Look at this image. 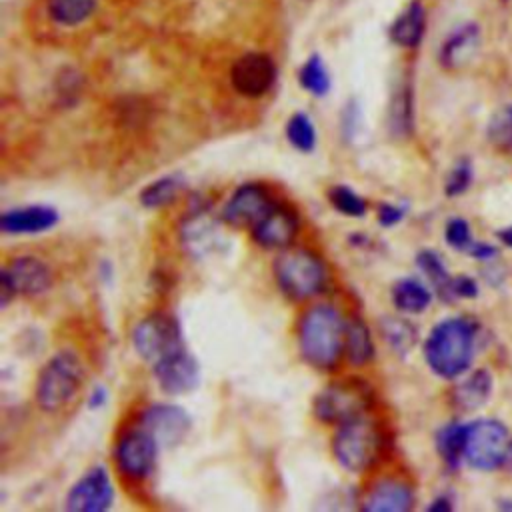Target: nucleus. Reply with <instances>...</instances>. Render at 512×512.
I'll return each mask as SVG.
<instances>
[{
    "label": "nucleus",
    "instance_id": "36",
    "mask_svg": "<svg viewBox=\"0 0 512 512\" xmlns=\"http://www.w3.org/2000/svg\"><path fill=\"white\" fill-rule=\"evenodd\" d=\"M444 238H446L448 246H452L454 250H470V246L474 244L472 234H470V226L464 218H450L446 222Z\"/></svg>",
    "mask_w": 512,
    "mask_h": 512
},
{
    "label": "nucleus",
    "instance_id": "8",
    "mask_svg": "<svg viewBox=\"0 0 512 512\" xmlns=\"http://www.w3.org/2000/svg\"><path fill=\"white\" fill-rule=\"evenodd\" d=\"M508 430L498 420H476L466 424L464 458L478 470L498 468L508 454Z\"/></svg>",
    "mask_w": 512,
    "mask_h": 512
},
{
    "label": "nucleus",
    "instance_id": "1",
    "mask_svg": "<svg viewBox=\"0 0 512 512\" xmlns=\"http://www.w3.org/2000/svg\"><path fill=\"white\" fill-rule=\"evenodd\" d=\"M346 348V320L332 304L310 306L298 322L300 356L316 370L338 366Z\"/></svg>",
    "mask_w": 512,
    "mask_h": 512
},
{
    "label": "nucleus",
    "instance_id": "5",
    "mask_svg": "<svg viewBox=\"0 0 512 512\" xmlns=\"http://www.w3.org/2000/svg\"><path fill=\"white\" fill-rule=\"evenodd\" d=\"M84 382V366L74 350H58L36 378L34 398L42 412H58L72 402Z\"/></svg>",
    "mask_w": 512,
    "mask_h": 512
},
{
    "label": "nucleus",
    "instance_id": "35",
    "mask_svg": "<svg viewBox=\"0 0 512 512\" xmlns=\"http://www.w3.org/2000/svg\"><path fill=\"white\" fill-rule=\"evenodd\" d=\"M470 182H472V166L466 158H462L456 162V166L450 170V174L446 178V184H444L446 196H458V194L466 192Z\"/></svg>",
    "mask_w": 512,
    "mask_h": 512
},
{
    "label": "nucleus",
    "instance_id": "28",
    "mask_svg": "<svg viewBox=\"0 0 512 512\" xmlns=\"http://www.w3.org/2000/svg\"><path fill=\"white\" fill-rule=\"evenodd\" d=\"M464 438H466V424H446L436 434V446L438 454L448 466H458L460 458H464Z\"/></svg>",
    "mask_w": 512,
    "mask_h": 512
},
{
    "label": "nucleus",
    "instance_id": "41",
    "mask_svg": "<svg viewBox=\"0 0 512 512\" xmlns=\"http://www.w3.org/2000/svg\"><path fill=\"white\" fill-rule=\"evenodd\" d=\"M452 508V504H450V500H448V496H438L434 502H430V506H428V510L430 512H448Z\"/></svg>",
    "mask_w": 512,
    "mask_h": 512
},
{
    "label": "nucleus",
    "instance_id": "25",
    "mask_svg": "<svg viewBox=\"0 0 512 512\" xmlns=\"http://www.w3.org/2000/svg\"><path fill=\"white\" fill-rule=\"evenodd\" d=\"M374 340L368 326L360 318L346 320V348L344 354L354 366H364L374 358Z\"/></svg>",
    "mask_w": 512,
    "mask_h": 512
},
{
    "label": "nucleus",
    "instance_id": "16",
    "mask_svg": "<svg viewBox=\"0 0 512 512\" xmlns=\"http://www.w3.org/2000/svg\"><path fill=\"white\" fill-rule=\"evenodd\" d=\"M298 228V214L290 206L274 202L270 210L252 226V238L266 250H284L296 238Z\"/></svg>",
    "mask_w": 512,
    "mask_h": 512
},
{
    "label": "nucleus",
    "instance_id": "12",
    "mask_svg": "<svg viewBox=\"0 0 512 512\" xmlns=\"http://www.w3.org/2000/svg\"><path fill=\"white\" fill-rule=\"evenodd\" d=\"M138 426L150 432L156 438L160 448H174L192 430V418L182 406L160 402V404L148 406L140 414Z\"/></svg>",
    "mask_w": 512,
    "mask_h": 512
},
{
    "label": "nucleus",
    "instance_id": "13",
    "mask_svg": "<svg viewBox=\"0 0 512 512\" xmlns=\"http://www.w3.org/2000/svg\"><path fill=\"white\" fill-rule=\"evenodd\" d=\"M114 502V486L104 466L90 468L80 476L66 496V510L70 512H104Z\"/></svg>",
    "mask_w": 512,
    "mask_h": 512
},
{
    "label": "nucleus",
    "instance_id": "33",
    "mask_svg": "<svg viewBox=\"0 0 512 512\" xmlns=\"http://www.w3.org/2000/svg\"><path fill=\"white\" fill-rule=\"evenodd\" d=\"M328 200L334 210H338L340 214L350 216V218H362L368 212L366 200L354 188H350L346 184L332 186L328 190Z\"/></svg>",
    "mask_w": 512,
    "mask_h": 512
},
{
    "label": "nucleus",
    "instance_id": "14",
    "mask_svg": "<svg viewBox=\"0 0 512 512\" xmlns=\"http://www.w3.org/2000/svg\"><path fill=\"white\" fill-rule=\"evenodd\" d=\"M276 80V66L268 54L248 52L240 56L230 70L234 90L246 98H260Z\"/></svg>",
    "mask_w": 512,
    "mask_h": 512
},
{
    "label": "nucleus",
    "instance_id": "7",
    "mask_svg": "<svg viewBox=\"0 0 512 512\" xmlns=\"http://www.w3.org/2000/svg\"><path fill=\"white\" fill-rule=\"evenodd\" d=\"M132 346L142 360L156 364L168 354L184 348L178 320L166 312L144 316L132 330Z\"/></svg>",
    "mask_w": 512,
    "mask_h": 512
},
{
    "label": "nucleus",
    "instance_id": "23",
    "mask_svg": "<svg viewBox=\"0 0 512 512\" xmlns=\"http://www.w3.org/2000/svg\"><path fill=\"white\" fill-rule=\"evenodd\" d=\"M432 302V292L416 278H400L392 286V304L406 314H420Z\"/></svg>",
    "mask_w": 512,
    "mask_h": 512
},
{
    "label": "nucleus",
    "instance_id": "26",
    "mask_svg": "<svg viewBox=\"0 0 512 512\" xmlns=\"http://www.w3.org/2000/svg\"><path fill=\"white\" fill-rule=\"evenodd\" d=\"M388 124L394 136H410L414 128V100H412V84L404 82L390 100Z\"/></svg>",
    "mask_w": 512,
    "mask_h": 512
},
{
    "label": "nucleus",
    "instance_id": "32",
    "mask_svg": "<svg viewBox=\"0 0 512 512\" xmlns=\"http://www.w3.org/2000/svg\"><path fill=\"white\" fill-rule=\"evenodd\" d=\"M286 138L292 148L300 152H312L316 148V128L308 114L296 112L286 124Z\"/></svg>",
    "mask_w": 512,
    "mask_h": 512
},
{
    "label": "nucleus",
    "instance_id": "2",
    "mask_svg": "<svg viewBox=\"0 0 512 512\" xmlns=\"http://www.w3.org/2000/svg\"><path fill=\"white\" fill-rule=\"evenodd\" d=\"M474 356V326L466 318H446L438 322L426 342L424 358L440 378L460 376Z\"/></svg>",
    "mask_w": 512,
    "mask_h": 512
},
{
    "label": "nucleus",
    "instance_id": "34",
    "mask_svg": "<svg viewBox=\"0 0 512 512\" xmlns=\"http://www.w3.org/2000/svg\"><path fill=\"white\" fill-rule=\"evenodd\" d=\"M486 134L498 150H512V104L502 106L492 114Z\"/></svg>",
    "mask_w": 512,
    "mask_h": 512
},
{
    "label": "nucleus",
    "instance_id": "4",
    "mask_svg": "<svg viewBox=\"0 0 512 512\" xmlns=\"http://www.w3.org/2000/svg\"><path fill=\"white\" fill-rule=\"evenodd\" d=\"M272 270L282 294L296 302L318 296L328 280V272L322 258L308 248L288 246L280 250Z\"/></svg>",
    "mask_w": 512,
    "mask_h": 512
},
{
    "label": "nucleus",
    "instance_id": "43",
    "mask_svg": "<svg viewBox=\"0 0 512 512\" xmlns=\"http://www.w3.org/2000/svg\"><path fill=\"white\" fill-rule=\"evenodd\" d=\"M508 456H510V464H512V442H510V446H508Z\"/></svg>",
    "mask_w": 512,
    "mask_h": 512
},
{
    "label": "nucleus",
    "instance_id": "40",
    "mask_svg": "<svg viewBox=\"0 0 512 512\" xmlns=\"http://www.w3.org/2000/svg\"><path fill=\"white\" fill-rule=\"evenodd\" d=\"M106 398H108V390L104 386H96L88 398V406L90 408H100L106 404Z\"/></svg>",
    "mask_w": 512,
    "mask_h": 512
},
{
    "label": "nucleus",
    "instance_id": "39",
    "mask_svg": "<svg viewBox=\"0 0 512 512\" xmlns=\"http://www.w3.org/2000/svg\"><path fill=\"white\" fill-rule=\"evenodd\" d=\"M468 252H470L474 258H480V260H486V258L496 256V248L490 246V244H482V242H474Z\"/></svg>",
    "mask_w": 512,
    "mask_h": 512
},
{
    "label": "nucleus",
    "instance_id": "20",
    "mask_svg": "<svg viewBox=\"0 0 512 512\" xmlns=\"http://www.w3.org/2000/svg\"><path fill=\"white\" fill-rule=\"evenodd\" d=\"M480 46V28L474 22L458 26L440 46V64L444 68H458L464 66Z\"/></svg>",
    "mask_w": 512,
    "mask_h": 512
},
{
    "label": "nucleus",
    "instance_id": "6",
    "mask_svg": "<svg viewBox=\"0 0 512 512\" xmlns=\"http://www.w3.org/2000/svg\"><path fill=\"white\" fill-rule=\"evenodd\" d=\"M372 404V390L360 378H344L330 382L314 398V414L326 424H342L350 418L366 414Z\"/></svg>",
    "mask_w": 512,
    "mask_h": 512
},
{
    "label": "nucleus",
    "instance_id": "15",
    "mask_svg": "<svg viewBox=\"0 0 512 512\" xmlns=\"http://www.w3.org/2000/svg\"><path fill=\"white\" fill-rule=\"evenodd\" d=\"M152 374L162 392L170 396H180L194 390L200 382V366L196 358L180 348L166 358L152 364Z\"/></svg>",
    "mask_w": 512,
    "mask_h": 512
},
{
    "label": "nucleus",
    "instance_id": "21",
    "mask_svg": "<svg viewBox=\"0 0 512 512\" xmlns=\"http://www.w3.org/2000/svg\"><path fill=\"white\" fill-rule=\"evenodd\" d=\"M426 30V8L420 0H412L392 22L390 40L402 48H416Z\"/></svg>",
    "mask_w": 512,
    "mask_h": 512
},
{
    "label": "nucleus",
    "instance_id": "30",
    "mask_svg": "<svg viewBox=\"0 0 512 512\" xmlns=\"http://www.w3.org/2000/svg\"><path fill=\"white\" fill-rule=\"evenodd\" d=\"M416 266L424 272V276L434 284V288L438 290V294L444 300H450V282L452 276L448 274V268L444 264V260L438 256V252L434 250H422L416 256Z\"/></svg>",
    "mask_w": 512,
    "mask_h": 512
},
{
    "label": "nucleus",
    "instance_id": "3",
    "mask_svg": "<svg viewBox=\"0 0 512 512\" xmlns=\"http://www.w3.org/2000/svg\"><path fill=\"white\" fill-rule=\"evenodd\" d=\"M382 452V428L368 414H360L336 426L332 436V454L346 472L362 474L370 470L380 460Z\"/></svg>",
    "mask_w": 512,
    "mask_h": 512
},
{
    "label": "nucleus",
    "instance_id": "31",
    "mask_svg": "<svg viewBox=\"0 0 512 512\" xmlns=\"http://www.w3.org/2000/svg\"><path fill=\"white\" fill-rule=\"evenodd\" d=\"M298 80H300V86L304 90H308L310 94H314L316 98L326 96L330 90V74L318 54H312L302 64V68L298 72Z\"/></svg>",
    "mask_w": 512,
    "mask_h": 512
},
{
    "label": "nucleus",
    "instance_id": "9",
    "mask_svg": "<svg viewBox=\"0 0 512 512\" xmlns=\"http://www.w3.org/2000/svg\"><path fill=\"white\" fill-rule=\"evenodd\" d=\"M226 234L220 220L206 206H194L180 224V242L190 258L208 260L226 248Z\"/></svg>",
    "mask_w": 512,
    "mask_h": 512
},
{
    "label": "nucleus",
    "instance_id": "17",
    "mask_svg": "<svg viewBox=\"0 0 512 512\" xmlns=\"http://www.w3.org/2000/svg\"><path fill=\"white\" fill-rule=\"evenodd\" d=\"M270 194L260 184L238 186L222 208V220L230 226H254L272 206Z\"/></svg>",
    "mask_w": 512,
    "mask_h": 512
},
{
    "label": "nucleus",
    "instance_id": "24",
    "mask_svg": "<svg viewBox=\"0 0 512 512\" xmlns=\"http://www.w3.org/2000/svg\"><path fill=\"white\" fill-rule=\"evenodd\" d=\"M184 178L180 174H168V176H162L154 182H150L148 186H144L140 190V204L148 210H158V208H166L170 206L178 196L180 192L184 190Z\"/></svg>",
    "mask_w": 512,
    "mask_h": 512
},
{
    "label": "nucleus",
    "instance_id": "22",
    "mask_svg": "<svg viewBox=\"0 0 512 512\" xmlns=\"http://www.w3.org/2000/svg\"><path fill=\"white\" fill-rule=\"evenodd\" d=\"M492 392V376L488 370H476L466 380L454 386L452 402L460 410H476L482 406Z\"/></svg>",
    "mask_w": 512,
    "mask_h": 512
},
{
    "label": "nucleus",
    "instance_id": "11",
    "mask_svg": "<svg viewBox=\"0 0 512 512\" xmlns=\"http://www.w3.org/2000/svg\"><path fill=\"white\" fill-rule=\"evenodd\" d=\"M52 286V272L46 262L36 256L24 254L10 260L0 272V290H2V308L14 296H40Z\"/></svg>",
    "mask_w": 512,
    "mask_h": 512
},
{
    "label": "nucleus",
    "instance_id": "42",
    "mask_svg": "<svg viewBox=\"0 0 512 512\" xmlns=\"http://www.w3.org/2000/svg\"><path fill=\"white\" fill-rule=\"evenodd\" d=\"M498 238H500L504 244L512 246V226L506 228V230H500V232H498Z\"/></svg>",
    "mask_w": 512,
    "mask_h": 512
},
{
    "label": "nucleus",
    "instance_id": "19",
    "mask_svg": "<svg viewBox=\"0 0 512 512\" xmlns=\"http://www.w3.org/2000/svg\"><path fill=\"white\" fill-rule=\"evenodd\" d=\"M414 506V490L398 478L374 482L362 496V510L368 512H408Z\"/></svg>",
    "mask_w": 512,
    "mask_h": 512
},
{
    "label": "nucleus",
    "instance_id": "38",
    "mask_svg": "<svg viewBox=\"0 0 512 512\" xmlns=\"http://www.w3.org/2000/svg\"><path fill=\"white\" fill-rule=\"evenodd\" d=\"M478 294V286L468 276H456L450 282V300L452 298H474Z\"/></svg>",
    "mask_w": 512,
    "mask_h": 512
},
{
    "label": "nucleus",
    "instance_id": "29",
    "mask_svg": "<svg viewBox=\"0 0 512 512\" xmlns=\"http://www.w3.org/2000/svg\"><path fill=\"white\" fill-rule=\"evenodd\" d=\"M96 8V0H48V14L62 26L84 22Z\"/></svg>",
    "mask_w": 512,
    "mask_h": 512
},
{
    "label": "nucleus",
    "instance_id": "18",
    "mask_svg": "<svg viewBox=\"0 0 512 512\" xmlns=\"http://www.w3.org/2000/svg\"><path fill=\"white\" fill-rule=\"evenodd\" d=\"M60 220L54 206L28 204L4 210L0 216V228L6 234H40L52 230Z\"/></svg>",
    "mask_w": 512,
    "mask_h": 512
},
{
    "label": "nucleus",
    "instance_id": "10",
    "mask_svg": "<svg viewBox=\"0 0 512 512\" xmlns=\"http://www.w3.org/2000/svg\"><path fill=\"white\" fill-rule=\"evenodd\" d=\"M160 446L156 438L142 426L126 430L114 444V462L122 476L130 480H146L158 460Z\"/></svg>",
    "mask_w": 512,
    "mask_h": 512
},
{
    "label": "nucleus",
    "instance_id": "27",
    "mask_svg": "<svg viewBox=\"0 0 512 512\" xmlns=\"http://www.w3.org/2000/svg\"><path fill=\"white\" fill-rule=\"evenodd\" d=\"M380 330L382 338L396 354H408L418 340L416 326L404 318H382Z\"/></svg>",
    "mask_w": 512,
    "mask_h": 512
},
{
    "label": "nucleus",
    "instance_id": "37",
    "mask_svg": "<svg viewBox=\"0 0 512 512\" xmlns=\"http://www.w3.org/2000/svg\"><path fill=\"white\" fill-rule=\"evenodd\" d=\"M406 214V208L400 206V204H390V202H384L378 206V224L384 226V228H390L394 224H398Z\"/></svg>",
    "mask_w": 512,
    "mask_h": 512
}]
</instances>
